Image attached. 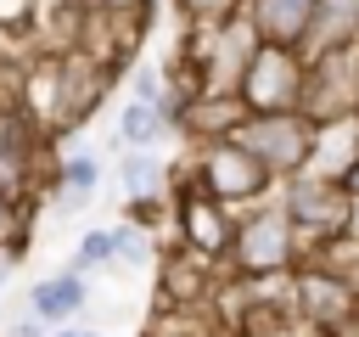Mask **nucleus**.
Wrapping results in <instances>:
<instances>
[{
	"label": "nucleus",
	"instance_id": "obj_14",
	"mask_svg": "<svg viewBox=\"0 0 359 337\" xmlns=\"http://www.w3.org/2000/svg\"><path fill=\"white\" fill-rule=\"evenodd\" d=\"M353 163H359V112L331 118V124H314V146H309V163H303V168L342 180Z\"/></svg>",
	"mask_w": 359,
	"mask_h": 337
},
{
	"label": "nucleus",
	"instance_id": "obj_16",
	"mask_svg": "<svg viewBox=\"0 0 359 337\" xmlns=\"http://www.w3.org/2000/svg\"><path fill=\"white\" fill-rule=\"evenodd\" d=\"M241 118H247L241 95H208V90H196L185 101V112H180V129L196 135V140H219V135H236Z\"/></svg>",
	"mask_w": 359,
	"mask_h": 337
},
{
	"label": "nucleus",
	"instance_id": "obj_20",
	"mask_svg": "<svg viewBox=\"0 0 359 337\" xmlns=\"http://www.w3.org/2000/svg\"><path fill=\"white\" fill-rule=\"evenodd\" d=\"M112 258H118V236H112V225H107V230H90V236L79 242V253L67 258V270L90 275V270H107Z\"/></svg>",
	"mask_w": 359,
	"mask_h": 337
},
{
	"label": "nucleus",
	"instance_id": "obj_26",
	"mask_svg": "<svg viewBox=\"0 0 359 337\" xmlns=\"http://www.w3.org/2000/svg\"><path fill=\"white\" fill-rule=\"evenodd\" d=\"M342 185H348V191H353V197H359V163H353V168H348V174H342Z\"/></svg>",
	"mask_w": 359,
	"mask_h": 337
},
{
	"label": "nucleus",
	"instance_id": "obj_22",
	"mask_svg": "<svg viewBox=\"0 0 359 337\" xmlns=\"http://www.w3.org/2000/svg\"><path fill=\"white\" fill-rule=\"evenodd\" d=\"M17 247H28V225H22V208L11 197H0V264H11Z\"/></svg>",
	"mask_w": 359,
	"mask_h": 337
},
{
	"label": "nucleus",
	"instance_id": "obj_10",
	"mask_svg": "<svg viewBox=\"0 0 359 337\" xmlns=\"http://www.w3.org/2000/svg\"><path fill=\"white\" fill-rule=\"evenodd\" d=\"M292 309L309 320V326H325V331H342L353 315H359V286L337 270V264H320V258H303L292 270Z\"/></svg>",
	"mask_w": 359,
	"mask_h": 337
},
{
	"label": "nucleus",
	"instance_id": "obj_2",
	"mask_svg": "<svg viewBox=\"0 0 359 337\" xmlns=\"http://www.w3.org/2000/svg\"><path fill=\"white\" fill-rule=\"evenodd\" d=\"M297 264H303V230L286 213V202H258L252 213L236 219L230 270H241V275H286Z\"/></svg>",
	"mask_w": 359,
	"mask_h": 337
},
{
	"label": "nucleus",
	"instance_id": "obj_25",
	"mask_svg": "<svg viewBox=\"0 0 359 337\" xmlns=\"http://www.w3.org/2000/svg\"><path fill=\"white\" fill-rule=\"evenodd\" d=\"M79 6H101V11H151L157 0H79Z\"/></svg>",
	"mask_w": 359,
	"mask_h": 337
},
{
	"label": "nucleus",
	"instance_id": "obj_27",
	"mask_svg": "<svg viewBox=\"0 0 359 337\" xmlns=\"http://www.w3.org/2000/svg\"><path fill=\"white\" fill-rule=\"evenodd\" d=\"M6 101H11V84H6V73H0V107H6Z\"/></svg>",
	"mask_w": 359,
	"mask_h": 337
},
{
	"label": "nucleus",
	"instance_id": "obj_29",
	"mask_svg": "<svg viewBox=\"0 0 359 337\" xmlns=\"http://www.w3.org/2000/svg\"><path fill=\"white\" fill-rule=\"evenodd\" d=\"M84 337H101V331H84Z\"/></svg>",
	"mask_w": 359,
	"mask_h": 337
},
{
	"label": "nucleus",
	"instance_id": "obj_18",
	"mask_svg": "<svg viewBox=\"0 0 359 337\" xmlns=\"http://www.w3.org/2000/svg\"><path fill=\"white\" fill-rule=\"evenodd\" d=\"M168 129V112L157 107V101H123V112H118V140L123 146H157V135Z\"/></svg>",
	"mask_w": 359,
	"mask_h": 337
},
{
	"label": "nucleus",
	"instance_id": "obj_30",
	"mask_svg": "<svg viewBox=\"0 0 359 337\" xmlns=\"http://www.w3.org/2000/svg\"><path fill=\"white\" fill-rule=\"evenodd\" d=\"M353 39H359V34H353Z\"/></svg>",
	"mask_w": 359,
	"mask_h": 337
},
{
	"label": "nucleus",
	"instance_id": "obj_13",
	"mask_svg": "<svg viewBox=\"0 0 359 337\" xmlns=\"http://www.w3.org/2000/svg\"><path fill=\"white\" fill-rule=\"evenodd\" d=\"M241 11L252 17L258 39H275V45H309L320 0H247Z\"/></svg>",
	"mask_w": 359,
	"mask_h": 337
},
{
	"label": "nucleus",
	"instance_id": "obj_19",
	"mask_svg": "<svg viewBox=\"0 0 359 337\" xmlns=\"http://www.w3.org/2000/svg\"><path fill=\"white\" fill-rule=\"evenodd\" d=\"M146 337H219V326H213V315H208V309H185V303H163Z\"/></svg>",
	"mask_w": 359,
	"mask_h": 337
},
{
	"label": "nucleus",
	"instance_id": "obj_28",
	"mask_svg": "<svg viewBox=\"0 0 359 337\" xmlns=\"http://www.w3.org/2000/svg\"><path fill=\"white\" fill-rule=\"evenodd\" d=\"M50 337H84V331H73V326H62V331H50Z\"/></svg>",
	"mask_w": 359,
	"mask_h": 337
},
{
	"label": "nucleus",
	"instance_id": "obj_12",
	"mask_svg": "<svg viewBox=\"0 0 359 337\" xmlns=\"http://www.w3.org/2000/svg\"><path fill=\"white\" fill-rule=\"evenodd\" d=\"M213 286H219V258H208L202 247L180 242L168 258H157V303H185V309H202Z\"/></svg>",
	"mask_w": 359,
	"mask_h": 337
},
{
	"label": "nucleus",
	"instance_id": "obj_5",
	"mask_svg": "<svg viewBox=\"0 0 359 337\" xmlns=\"http://www.w3.org/2000/svg\"><path fill=\"white\" fill-rule=\"evenodd\" d=\"M280 202H286V213L303 230V258L320 253L331 236H342L348 213H353V191L342 180H331V174H309V168L292 174V180H280Z\"/></svg>",
	"mask_w": 359,
	"mask_h": 337
},
{
	"label": "nucleus",
	"instance_id": "obj_24",
	"mask_svg": "<svg viewBox=\"0 0 359 337\" xmlns=\"http://www.w3.org/2000/svg\"><path fill=\"white\" fill-rule=\"evenodd\" d=\"M6 337H50V320H39V315L28 309V315H17V320L6 326Z\"/></svg>",
	"mask_w": 359,
	"mask_h": 337
},
{
	"label": "nucleus",
	"instance_id": "obj_23",
	"mask_svg": "<svg viewBox=\"0 0 359 337\" xmlns=\"http://www.w3.org/2000/svg\"><path fill=\"white\" fill-rule=\"evenodd\" d=\"M34 17V0H0V34H11V28H22Z\"/></svg>",
	"mask_w": 359,
	"mask_h": 337
},
{
	"label": "nucleus",
	"instance_id": "obj_17",
	"mask_svg": "<svg viewBox=\"0 0 359 337\" xmlns=\"http://www.w3.org/2000/svg\"><path fill=\"white\" fill-rule=\"evenodd\" d=\"M118 185H123V197H163L168 168L157 163L151 146H129V152L118 157Z\"/></svg>",
	"mask_w": 359,
	"mask_h": 337
},
{
	"label": "nucleus",
	"instance_id": "obj_4",
	"mask_svg": "<svg viewBox=\"0 0 359 337\" xmlns=\"http://www.w3.org/2000/svg\"><path fill=\"white\" fill-rule=\"evenodd\" d=\"M118 79H112V67H101L90 51H56V79H50V118H45V129L50 135H79L84 124H90V112L107 101V90H112Z\"/></svg>",
	"mask_w": 359,
	"mask_h": 337
},
{
	"label": "nucleus",
	"instance_id": "obj_9",
	"mask_svg": "<svg viewBox=\"0 0 359 337\" xmlns=\"http://www.w3.org/2000/svg\"><path fill=\"white\" fill-rule=\"evenodd\" d=\"M297 112H309L314 124L359 112V39L325 45V51L309 56V84H303V107Z\"/></svg>",
	"mask_w": 359,
	"mask_h": 337
},
{
	"label": "nucleus",
	"instance_id": "obj_21",
	"mask_svg": "<svg viewBox=\"0 0 359 337\" xmlns=\"http://www.w3.org/2000/svg\"><path fill=\"white\" fill-rule=\"evenodd\" d=\"M241 6H247V0H180V17H185L191 28H219V22H230Z\"/></svg>",
	"mask_w": 359,
	"mask_h": 337
},
{
	"label": "nucleus",
	"instance_id": "obj_3",
	"mask_svg": "<svg viewBox=\"0 0 359 337\" xmlns=\"http://www.w3.org/2000/svg\"><path fill=\"white\" fill-rule=\"evenodd\" d=\"M303 84H309V51L258 39L236 95L247 101V112H292V107H303Z\"/></svg>",
	"mask_w": 359,
	"mask_h": 337
},
{
	"label": "nucleus",
	"instance_id": "obj_1",
	"mask_svg": "<svg viewBox=\"0 0 359 337\" xmlns=\"http://www.w3.org/2000/svg\"><path fill=\"white\" fill-rule=\"evenodd\" d=\"M56 174H62V163L45 146V124L11 90V101L0 107V197H11L17 208H28L45 185H56Z\"/></svg>",
	"mask_w": 359,
	"mask_h": 337
},
{
	"label": "nucleus",
	"instance_id": "obj_15",
	"mask_svg": "<svg viewBox=\"0 0 359 337\" xmlns=\"http://www.w3.org/2000/svg\"><path fill=\"white\" fill-rule=\"evenodd\" d=\"M84 303H90V286H84L79 270H56V275H45V281L28 286V309L39 320H50V326H67Z\"/></svg>",
	"mask_w": 359,
	"mask_h": 337
},
{
	"label": "nucleus",
	"instance_id": "obj_6",
	"mask_svg": "<svg viewBox=\"0 0 359 337\" xmlns=\"http://www.w3.org/2000/svg\"><path fill=\"white\" fill-rule=\"evenodd\" d=\"M236 140L275 174V180H292V174H303V163H309V146H314V118L309 112H247L241 124H236Z\"/></svg>",
	"mask_w": 359,
	"mask_h": 337
},
{
	"label": "nucleus",
	"instance_id": "obj_7",
	"mask_svg": "<svg viewBox=\"0 0 359 337\" xmlns=\"http://www.w3.org/2000/svg\"><path fill=\"white\" fill-rule=\"evenodd\" d=\"M185 168H191L213 197H224L230 208H236V202H258V197L275 185V174H269V168H264V163H258L236 135L202 140V146H196V157H191Z\"/></svg>",
	"mask_w": 359,
	"mask_h": 337
},
{
	"label": "nucleus",
	"instance_id": "obj_8",
	"mask_svg": "<svg viewBox=\"0 0 359 337\" xmlns=\"http://www.w3.org/2000/svg\"><path fill=\"white\" fill-rule=\"evenodd\" d=\"M236 219L224 197H213L191 168L174 174V225H180V242L202 247L208 258H230V242H236Z\"/></svg>",
	"mask_w": 359,
	"mask_h": 337
},
{
	"label": "nucleus",
	"instance_id": "obj_11",
	"mask_svg": "<svg viewBox=\"0 0 359 337\" xmlns=\"http://www.w3.org/2000/svg\"><path fill=\"white\" fill-rule=\"evenodd\" d=\"M146 17L151 11H101V6H84L79 17V51H90L101 67H129V56L140 51L146 39Z\"/></svg>",
	"mask_w": 359,
	"mask_h": 337
}]
</instances>
